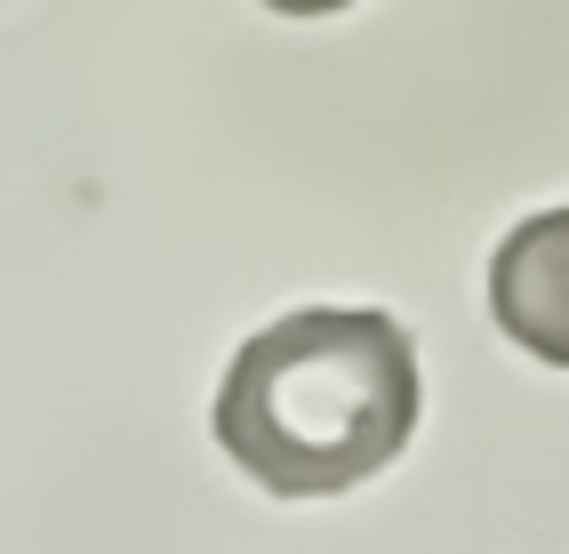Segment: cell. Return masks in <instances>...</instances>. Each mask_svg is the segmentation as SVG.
Here are the masks:
<instances>
[{
	"label": "cell",
	"instance_id": "cell-2",
	"mask_svg": "<svg viewBox=\"0 0 569 554\" xmlns=\"http://www.w3.org/2000/svg\"><path fill=\"white\" fill-rule=\"evenodd\" d=\"M489 314L498 329L553 369H569V209H538L489 257Z\"/></svg>",
	"mask_w": 569,
	"mask_h": 554
},
{
	"label": "cell",
	"instance_id": "cell-3",
	"mask_svg": "<svg viewBox=\"0 0 569 554\" xmlns=\"http://www.w3.org/2000/svg\"><path fill=\"white\" fill-rule=\"evenodd\" d=\"M264 9H281V17H337V9H353V0H264Z\"/></svg>",
	"mask_w": 569,
	"mask_h": 554
},
{
	"label": "cell",
	"instance_id": "cell-1",
	"mask_svg": "<svg viewBox=\"0 0 569 554\" xmlns=\"http://www.w3.org/2000/svg\"><path fill=\"white\" fill-rule=\"evenodd\" d=\"M417 434V346L377 306H297L233 354L217 442L257 491L337 498Z\"/></svg>",
	"mask_w": 569,
	"mask_h": 554
}]
</instances>
